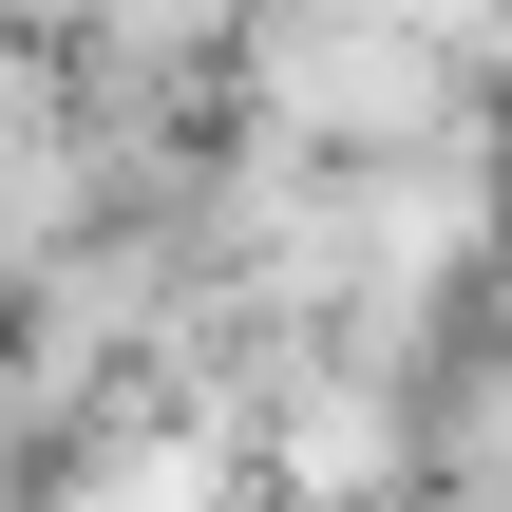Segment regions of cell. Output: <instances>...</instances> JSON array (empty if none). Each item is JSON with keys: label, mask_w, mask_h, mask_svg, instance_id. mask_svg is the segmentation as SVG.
<instances>
[{"label": "cell", "mask_w": 512, "mask_h": 512, "mask_svg": "<svg viewBox=\"0 0 512 512\" xmlns=\"http://www.w3.org/2000/svg\"><path fill=\"white\" fill-rule=\"evenodd\" d=\"M57 437H76V418H57V399L19 380V342H0V494H38V456H57Z\"/></svg>", "instance_id": "obj_3"}, {"label": "cell", "mask_w": 512, "mask_h": 512, "mask_svg": "<svg viewBox=\"0 0 512 512\" xmlns=\"http://www.w3.org/2000/svg\"><path fill=\"white\" fill-rule=\"evenodd\" d=\"M228 76H247V133H266V152H304V171H380V152L494 133V95H475L437 38L342 19V0H266V19L228 38Z\"/></svg>", "instance_id": "obj_1"}, {"label": "cell", "mask_w": 512, "mask_h": 512, "mask_svg": "<svg viewBox=\"0 0 512 512\" xmlns=\"http://www.w3.org/2000/svg\"><path fill=\"white\" fill-rule=\"evenodd\" d=\"M266 0H76L57 19V57H95V76H152V95H190L228 38H247Z\"/></svg>", "instance_id": "obj_2"}, {"label": "cell", "mask_w": 512, "mask_h": 512, "mask_svg": "<svg viewBox=\"0 0 512 512\" xmlns=\"http://www.w3.org/2000/svg\"><path fill=\"white\" fill-rule=\"evenodd\" d=\"M342 19H399V38H437V57H475V38H494V0H342Z\"/></svg>", "instance_id": "obj_4"}]
</instances>
